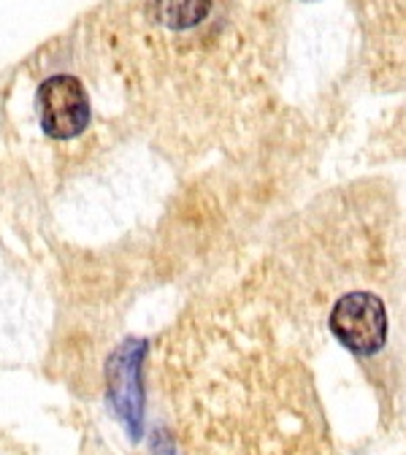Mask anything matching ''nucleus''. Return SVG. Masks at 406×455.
<instances>
[{
    "label": "nucleus",
    "mask_w": 406,
    "mask_h": 455,
    "mask_svg": "<svg viewBox=\"0 0 406 455\" xmlns=\"http://www.w3.org/2000/svg\"><path fill=\"white\" fill-rule=\"evenodd\" d=\"M330 331L355 355H374L387 341V312L379 296L355 291L336 301Z\"/></svg>",
    "instance_id": "1"
},
{
    "label": "nucleus",
    "mask_w": 406,
    "mask_h": 455,
    "mask_svg": "<svg viewBox=\"0 0 406 455\" xmlns=\"http://www.w3.org/2000/svg\"><path fill=\"white\" fill-rule=\"evenodd\" d=\"M41 125L52 139H74L90 125V98L76 76H52L38 90Z\"/></svg>",
    "instance_id": "2"
},
{
    "label": "nucleus",
    "mask_w": 406,
    "mask_h": 455,
    "mask_svg": "<svg viewBox=\"0 0 406 455\" xmlns=\"http://www.w3.org/2000/svg\"><path fill=\"white\" fill-rule=\"evenodd\" d=\"M214 0H152L155 20L168 30H190L201 25Z\"/></svg>",
    "instance_id": "4"
},
{
    "label": "nucleus",
    "mask_w": 406,
    "mask_h": 455,
    "mask_svg": "<svg viewBox=\"0 0 406 455\" xmlns=\"http://www.w3.org/2000/svg\"><path fill=\"white\" fill-rule=\"evenodd\" d=\"M141 358L144 341H128L120 353L111 358L108 382H111V402L117 415L125 420L133 436L141 434Z\"/></svg>",
    "instance_id": "3"
}]
</instances>
